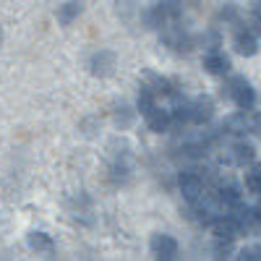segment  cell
Returning a JSON list of instances; mask_svg holds the SVG:
<instances>
[{"label": "cell", "mask_w": 261, "mask_h": 261, "mask_svg": "<svg viewBox=\"0 0 261 261\" xmlns=\"http://www.w3.org/2000/svg\"><path fill=\"white\" fill-rule=\"evenodd\" d=\"M214 238H230V241H235V235L241 232V227H238V222L232 220V214H220L217 220L209 225Z\"/></svg>", "instance_id": "obj_8"}, {"label": "cell", "mask_w": 261, "mask_h": 261, "mask_svg": "<svg viewBox=\"0 0 261 261\" xmlns=\"http://www.w3.org/2000/svg\"><path fill=\"white\" fill-rule=\"evenodd\" d=\"M139 11V0H115V13L123 18V21H130Z\"/></svg>", "instance_id": "obj_16"}, {"label": "cell", "mask_w": 261, "mask_h": 261, "mask_svg": "<svg viewBox=\"0 0 261 261\" xmlns=\"http://www.w3.org/2000/svg\"><path fill=\"white\" fill-rule=\"evenodd\" d=\"M115 65H118V55L113 50H94L89 55V60H86V68H89V73L97 76V79L110 76L115 71Z\"/></svg>", "instance_id": "obj_2"}, {"label": "cell", "mask_w": 261, "mask_h": 261, "mask_svg": "<svg viewBox=\"0 0 261 261\" xmlns=\"http://www.w3.org/2000/svg\"><path fill=\"white\" fill-rule=\"evenodd\" d=\"M220 18H225V21H235V18H238V8H235V3H225V8L220 11Z\"/></svg>", "instance_id": "obj_21"}, {"label": "cell", "mask_w": 261, "mask_h": 261, "mask_svg": "<svg viewBox=\"0 0 261 261\" xmlns=\"http://www.w3.org/2000/svg\"><path fill=\"white\" fill-rule=\"evenodd\" d=\"M0 45H3V27H0Z\"/></svg>", "instance_id": "obj_24"}, {"label": "cell", "mask_w": 261, "mask_h": 261, "mask_svg": "<svg viewBox=\"0 0 261 261\" xmlns=\"http://www.w3.org/2000/svg\"><path fill=\"white\" fill-rule=\"evenodd\" d=\"M81 13H84V3H81V0H68V3H63L58 8V24L60 27H71Z\"/></svg>", "instance_id": "obj_12"}, {"label": "cell", "mask_w": 261, "mask_h": 261, "mask_svg": "<svg viewBox=\"0 0 261 261\" xmlns=\"http://www.w3.org/2000/svg\"><path fill=\"white\" fill-rule=\"evenodd\" d=\"M29 248L32 251H37V253H53L55 251V243H53V238L47 235V232H29Z\"/></svg>", "instance_id": "obj_13"}, {"label": "cell", "mask_w": 261, "mask_h": 261, "mask_svg": "<svg viewBox=\"0 0 261 261\" xmlns=\"http://www.w3.org/2000/svg\"><path fill=\"white\" fill-rule=\"evenodd\" d=\"M217 196H220V201H222L225 206H230V209L243 204V193H241V188H238V186H232V183H227V186H220Z\"/></svg>", "instance_id": "obj_14"}, {"label": "cell", "mask_w": 261, "mask_h": 261, "mask_svg": "<svg viewBox=\"0 0 261 261\" xmlns=\"http://www.w3.org/2000/svg\"><path fill=\"white\" fill-rule=\"evenodd\" d=\"M188 113L193 125H204L214 118V102L209 97H196L193 102H188Z\"/></svg>", "instance_id": "obj_5"}, {"label": "cell", "mask_w": 261, "mask_h": 261, "mask_svg": "<svg viewBox=\"0 0 261 261\" xmlns=\"http://www.w3.org/2000/svg\"><path fill=\"white\" fill-rule=\"evenodd\" d=\"M130 120H134V113H130V107H125V105L115 107V123H118V125H130Z\"/></svg>", "instance_id": "obj_18"}, {"label": "cell", "mask_w": 261, "mask_h": 261, "mask_svg": "<svg viewBox=\"0 0 261 261\" xmlns=\"http://www.w3.org/2000/svg\"><path fill=\"white\" fill-rule=\"evenodd\" d=\"M154 97H157V94L144 84V86H141V92H139V99H136V107H139V113H141V115H146L151 107H157V105H154Z\"/></svg>", "instance_id": "obj_15"}, {"label": "cell", "mask_w": 261, "mask_h": 261, "mask_svg": "<svg viewBox=\"0 0 261 261\" xmlns=\"http://www.w3.org/2000/svg\"><path fill=\"white\" fill-rule=\"evenodd\" d=\"M246 191L261 196V165H253L251 172H246Z\"/></svg>", "instance_id": "obj_17"}, {"label": "cell", "mask_w": 261, "mask_h": 261, "mask_svg": "<svg viewBox=\"0 0 261 261\" xmlns=\"http://www.w3.org/2000/svg\"><path fill=\"white\" fill-rule=\"evenodd\" d=\"M149 251L160 261H172L178 256V241L172 235H167V232H154L151 241H149Z\"/></svg>", "instance_id": "obj_3"}, {"label": "cell", "mask_w": 261, "mask_h": 261, "mask_svg": "<svg viewBox=\"0 0 261 261\" xmlns=\"http://www.w3.org/2000/svg\"><path fill=\"white\" fill-rule=\"evenodd\" d=\"M251 123H253V115L248 110H241V113H232L225 120L222 128L227 130V134H232V136H241V134H246V130H251Z\"/></svg>", "instance_id": "obj_10"}, {"label": "cell", "mask_w": 261, "mask_h": 261, "mask_svg": "<svg viewBox=\"0 0 261 261\" xmlns=\"http://www.w3.org/2000/svg\"><path fill=\"white\" fill-rule=\"evenodd\" d=\"M225 160H227L230 165L246 167V165H251V162L256 160V149H253L251 144H246V141H238V144H232V146L225 151Z\"/></svg>", "instance_id": "obj_6"}, {"label": "cell", "mask_w": 261, "mask_h": 261, "mask_svg": "<svg viewBox=\"0 0 261 261\" xmlns=\"http://www.w3.org/2000/svg\"><path fill=\"white\" fill-rule=\"evenodd\" d=\"M144 118H146L149 130H154V134H165V130L172 125V113L170 110H160V107H151Z\"/></svg>", "instance_id": "obj_9"}, {"label": "cell", "mask_w": 261, "mask_h": 261, "mask_svg": "<svg viewBox=\"0 0 261 261\" xmlns=\"http://www.w3.org/2000/svg\"><path fill=\"white\" fill-rule=\"evenodd\" d=\"M251 134L261 139V113H256V115H253V123H251Z\"/></svg>", "instance_id": "obj_23"}, {"label": "cell", "mask_w": 261, "mask_h": 261, "mask_svg": "<svg viewBox=\"0 0 261 261\" xmlns=\"http://www.w3.org/2000/svg\"><path fill=\"white\" fill-rule=\"evenodd\" d=\"M204 68H206V73H212V76H227L232 65H230V58H225L222 53L212 50L209 55H204Z\"/></svg>", "instance_id": "obj_11"}, {"label": "cell", "mask_w": 261, "mask_h": 261, "mask_svg": "<svg viewBox=\"0 0 261 261\" xmlns=\"http://www.w3.org/2000/svg\"><path fill=\"white\" fill-rule=\"evenodd\" d=\"M230 251H232V241H230V238H217V241H214V253L220 258H225Z\"/></svg>", "instance_id": "obj_19"}, {"label": "cell", "mask_w": 261, "mask_h": 261, "mask_svg": "<svg viewBox=\"0 0 261 261\" xmlns=\"http://www.w3.org/2000/svg\"><path fill=\"white\" fill-rule=\"evenodd\" d=\"M238 258H243V261H258V258H261V248L248 246V248H243V251H241V256H238Z\"/></svg>", "instance_id": "obj_20"}, {"label": "cell", "mask_w": 261, "mask_h": 261, "mask_svg": "<svg viewBox=\"0 0 261 261\" xmlns=\"http://www.w3.org/2000/svg\"><path fill=\"white\" fill-rule=\"evenodd\" d=\"M251 13H253V21H256V27H258V32H261V0H253Z\"/></svg>", "instance_id": "obj_22"}, {"label": "cell", "mask_w": 261, "mask_h": 261, "mask_svg": "<svg viewBox=\"0 0 261 261\" xmlns=\"http://www.w3.org/2000/svg\"><path fill=\"white\" fill-rule=\"evenodd\" d=\"M227 97L235 102L238 110H253L256 105V92L253 86L243 79V76H232L230 84H227Z\"/></svg>", "instance_id": "obj_1"}, {"label": "cell", "mask_w": 261, "mask_h": 261, "mask_svg": "<svg viewBox=\"0 0 261 261\" xmlns=\"http://www.w3.org/2000/svg\"><path fill=\"white\" fill-rule=\"evenodd\" d=\"M232 47L238 55H243V58H253L258 53V39L253 32H238L235 39H232Z\"/></svg>", "instance_id": "obj_7"}, {"label": "cell", "mask_w": 261, "mask_h": 261, "mask_svg": "<svg viewBox=\"0 0 261 261\" xmlns=\"http://www.w3.org/2000/svg\"><path fill=\"white\" fill-rule=\"evenodd\" d=\"M178 188H180L183 199L188 204L199 201L201 196H204V180H201V175H199V172H191V170H186V172H180V175H178Z\"/></svg>", "instance_id": "obj_4"}]
</instances>
